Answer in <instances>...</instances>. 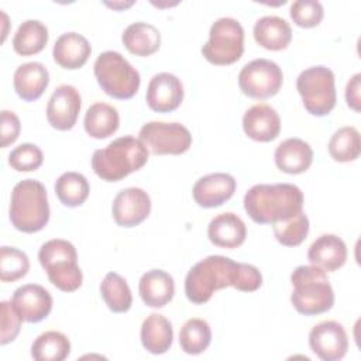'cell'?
Returning <instances> with one entry per match:
<instances>
[{
	"mask_svg": "<svg viewBox=\"0 0 361 361\" xmlns=\"http://www.w3.org/2000/svg\"><path fill=\"white\" fill-rule=\"evenodd\" d=\"M89 182L79 172H65L55 182V193L59 202L68 207H78L89 196Z\"/></svg>",
	"mask_w": 361,
	"mask_h": 361,
	"instance_id": "obj_32",
	"label": "cell"
},
{
	"mask_svg": "<svg viewBox=\"0 0 361 361\" xmlns=\"http://www.w3.org/2000/svg\"><path fill=\"white\" fill-rule=\"evenodd\" d=\"M30 261L25 252L14 247L0 248V279L3 282H14L27 275Z\"/></svg>",
	"mask_w": 361,
	"mask_h": 361,
	"instance_id": "obj_36",
	"label": "cell"
},
{
	"mask_svg": "<svg viewBox=\"0 0 361 361\" xmlns=\"http://www.w3.org/2000/svg\"><path fill=\"white\" fill-rule=\"evenodd\" d=\"M254 38L258 45L269 51L288 48L292 39V30L286 20L278 16H265L254 25Z\"/></svg>",
	"mask_w": 361,
	"mask_h": 361,
	"instance_id": "obj_25",
	"label": "cell"
},
{
	"mask_svg": "<svg viewBox=\"0 0 361 361\" xmlns=\"http://www.w3.org/2000/svg\"><path fill=\"white\" fill-rule=\"evenodd\" d=\"M42 151L35 144H21L8 154V164L18 172L35 171L42 165Z\"/></svg>",
	"mask_w": 361,
	"mask_h": 361,
	"instance_id": "obj_37",
	"label": "cell"
},
{
	"mask_svg": "<svg viewBox=\"0 0 361 361\" xmlns=\"http://www.w3.org/2000/svg\"><path fill=\"white\" fill-rule=\"evenodd\" d=\"M48 42V28L38 20H27L17 28L13 48L18 55L30 56L41 52Z\"/></svg>",
	"mask_w": 361,
	"mask_h": 361,
	"instance_id": "obj_29",
	"label": "cell"
},
{
	"mask_svg": "<svg viewBox=\"0 0 361 361\" xmlns=\"http://www.w3.org/2000/svg\"><path fill=\"white\" fill-rule=\"evenodd\" d=\"M151 212V199L141 188H127L120 190L111 206L114 221L121 227H135L141 224Z\"/></svg>",
	"mask_w": 361,
	"mask_h": 361,
	"instance_id": "obj_13",
	"label": "cell"
},
{
	"mask_svg": "<svg viewBox=\"0 0 361 361\" xmlns=\"http://www.w3.org/2000/svg\"><path fill=\"white\" fill-rule=\"evenodd\" d=\"M21 316L14 307L11 302H1V334L0 343L1 345L13 341L21 329Z\"/></svg>",
	"mask_w": 361,
	"mask_h": 361,
	"instance_id": "obj_39",
	"label": "cell"
},
{
	"mask_svg": "<svg viewBox=\"0 0 361 361\" xmlns=\"http://www.w3.org/2000/svg\"><path fill=\"white\" fill-rule=\"evenodd\" d=\"M100 293L107 307L114 313H124L133 305V296L127 281L116 272H109L102 283Z\"/></svg>",
	"mask_w": 361,
	"mask_h": 361,
	"instance_id": "obj_31",
	"label": "cell"
},
{
	"mask_svg": "<svg viewBox=\"0 0 361 361\" xmlns=\"http://www.w3.org/2000/svg\"><path fill=\"white\" fill-rule=\"evenodd\" d=\"M309 345L320 360L338 361L348 350L347 333L338 322L326 320L310 330Z\"/></svg>",
	"mask_w": 361,
	"mask_h": 361,
	"instance_id": "obj_12",
	"label": "cell"
},
{
	"mask_svg": "<svg viewBox=\"0 0 361 361\" xmlns=\"http://www.w3.org/2000/svg\"><path fill=\"white\" fill-rule=\"evenodd\" d=\"M49 220V203L45 186L35 179L20 180L11 192L10 221L23 233H37Z\"/></svg>",
	"mask_w": 361,
	"mask_h": 361,
	"instance_id": "obj_5",
	"label": "cell"
},
{
	"mask_svg": "<svg viewBox=\"0 0 361 361\" xmlns=\"http://www.w3.org/2000/svg\"><path fill=\"white\" fill-rule=\"evenodd\" d=\"M212 341V330L206 320L203 319H189L180 327L179 344L186 354L197 355L207 350Z\"/></svg>",
	"mask_w": 361,
	"mask_h": 361,
	"instance_id": "obj_34",
	"label": "cell"
},
{
	"mask_svg": "<svg viewBox=\"0 0 361 361\" xmlns=\"http://www.w3.org/2000/svg\"><path fill=\"white\" fill-rule=\"evenodd\" d=\"M296 89L303 106L312 116H327L336 106L334 73L326 66H312L302 71L296 79Z\"/></svg>",
	"mask_w": 361,
	"mask_h": 361,
	"instance_id": "obj_8",
	"label": "cell"
},
{
	"mask_svg": "<svg viewBox=\"0 0 361 361\" xmlns=\"http://www.w3.org/2000/svg\"><path fill=\"white\" fill-rule=\"evenodd\" d=\"M90 52V44L83 35L65 32L55 41L52 56L59 66L72 71L82 68L87 62Z\"/></svg>",
	"mask_w": 361,
	"mask_h": 361,
	"instance_id": "obj_22",
	"label": "cell"
},
{
	"mask_svg": "<svg viewBox=\"0 0 361 361\" xmlns=\"http://www.w3.org/2000/svg\"><path fill=\"white\" fill-rule=\"evenodd\" d=\"M118 124L120 117L117 109L103 102L92 104L87 109L83 120L85 131L96 140H103L113 135L117 131Z\"/></svg>",
	"mask_w": 361,
	"mask_h": 361,
	"instance_id": "obj_28",
	"label": "cell"
},
{
	"mask_svg": "<svg viewBox=\"0 0 361 361\" xmlns=\"http://www.w3.org/2000/svg\"><path fill=\"white\" fill-rule=\"evenodd\" d=\"M243 128L251 140L269 142L279 135L281 118L274 107L265 103H258L244 113Z\"/></svg>",
	"mask_w": 361,
	"mask_h": 361,
	"instance_id": "obj_18",
	"label": "cell"
},
{
	"mask_svg": "<svg viewBox=\"0 0 361 361\" xmlns=\"http://www.w3.org/2000/svg\"><path fill=\"white\" fill-rule=\"evenodd\" d=\"M141 343L142 347L151 354H164L169 350L173 340V330L171 322L159 314L151 313L141 324Z\"/></svg>",
	"mask_w": 361,
	"mask_h": 361,
	"instance_id": "obj_26",
	"label": "cell"
},
{
	"mask_svg": "<svg viewBox=\"0 0 361 361\" xmlns=\"http://www.w3.org/2000/svg\"><path fill=\"white\" fill-rule=\"evenodd\" d=\"M138 135L154 155H179L192 145V135L180 123L149 121L141 127Z\"/></svg>",
	"mask_w": 361,
	"mask_h": 361,
	"instance_id": "obj_10",
	"label": "cell"
},
{
	"mask_svg": "<svg viewBox=\"0 0 361 361\" xmlns=\"http://www.w3.org/2000/svg\"><path fill=\"white\" fill-rule=\"evenodd\" d=\"M147 161L148 149L142 141L133 135H124L93 152L92 169L103 180L117 182L141 169Z\"/></svg>",
	"mask_w": 361,
	"mask_h": 361,
	"instance_id": "obj_3",
	"label": "cell"
},
{
	"mask_svg": "<svg viewBox=\"0 0 361 361\" xmlns=\"http://www.w3.org/2000/svg\"><path fill=\"white\" fill-rule=\"evenodd\" d=\"M361 152V138L355 127L338 128L329 141V154L337 162L355 161Z\"/></svg>",
	"mask_w": 361,
	"mask_h": 361,
	"instance_id": "obj_33",
	"label": "cell"
},
{
	"mask_svg": "<svg viewBox=\"0 0 361 361\" xmlns=\"http://www.w3.org/2000/svg\"><path fill=\"white\" fill-rule=\"evenodd\" d=\"M80 102L82 99L76 87L71 85L58 86L47 104L48 123L59 131L71 130L76 124Z\"/></svg>",
	"mask_w": 361,
	"mask_h": 361,
	"instance_id": "obj_14",
	"label": "cell"
},
{
	"mask_svg": "<svg viewBox=\"0 0 361 361\" xmlns=\"http://www.w3.org/2000/svg\"><path fill=\"white\" fill-rule=\"evenodd\" d=\"M293 286L290 302L298 313L314 316L329 312L334 305V292L326 271L314 265H299L290 275Z\"/></svg>",
	"mask_w": 361,
	"mask_h": 361,
	"instance_id": "obj_4",
	"label": "cell"
},
{
	"mask_svg": "<svg viewBox=\"0 0 361 361\" xmlns=\"http://www.w3.org/2000/svg\"><path fill=\"white\" fill-rule=\"evenodd\" d=\"M244 209L258 224L286 221L303 212V193L292 183L254 185L244 196Z\"/></svg>",
	"mask_w": 361,
	"mask_h": 361,
	"instance_id": "obj_1",
	"label": "cell"
},
{
	"mask_svg": "<svg viewBox=\"0 0 361 361\" xmlns=\"http://www.w3.org/2000/svg\"><path fill=\"white\" fill-rule=\"evenodd\" d=\"M283 82L278 63L269 59H254L243 66L238 73L241 92L252 99H268L275 96Z\"/></svg>",
	"mask_w": 361,
	"mask_h": 361,
	"instance_id": "obj_11",
	"label": "cell"
},
{
	"mask_svg": "<svg viewBox=\"0 0 361 361\" xmlns=\"http://www.w3.org/2000/svg\"><path fill=\"white\" fill-rule=\"evenodd\" d=\"M106 4L113 8H126V7H130L133 4V1H130V3H106Z\"/></svg>",
	"mask_w": 361,
	"mask_h": 361,
	"instance_id": "obj_43",
	"label": "cell"
},
{
	"mask_svg": "<svg viewBox=\"0 0 361 361\" xmlns=\"http://www.w3.org/2000/svg\"><path fill=\"white\" fill-rule=\"evenodd\" d=\"M38 259L55 288L62 292H73L80 288L83 274L78 265L73 244L62 238L49 240L41 245Z\"/></svg>",
	"mask_w": 361,
	"mask_h": 361,
	"instance_id": "obj_6",
	"label": "cell"
},
{
	"mask_svg": "<svg viewBox=\"0 0 361 361\" xmlns=\"http://www.w3.org/2000/svg\"><path fill=\"white\" fill-rule=\"evenodd\" d=\"M207 237L217 247L237 248L245 241L247 227L237 214L221 213L209 223Z\"/></svg>",
	"mask_w": 361,
	"mask_h": 361,
	"instance_id": "obj_23",
	"label": "cell"
},
{
	"mask_svg": "<svg viewBox=\"0 0 361 361\" xmlns=\"http://www.w3.org/2000/svg\"><path fill=\"white\" fill-rule=\"evenodd\" d=\"M275 238L286 247H296L303 243L309 233V219L300 212L286 221H276L272 224Z\"/></svg>",
	"mask_w": 361,
	"mask_h": 361,
	"instance_id": "obj_35",
	"label": "cell"
},
{
	"mask_svg": "<svg viewBox=\"0 0 361 361\" xmlns=\"http://www.w3.org/2000/svg\"><path fill=\"white\" fill-rule=\"evenodd\" d=\"M142 302L149 307H164L175 295L173 278L162 269L147 271L138 283Z\"/></svg>",
	"mask_w": 361,
	"mask_h": 361,
	"instance_id": "obj_21",
	"label": "cell"
},
{
	"mask_svg": "<svg viewBox=\"0 0 361 361\" xmlns=\"http://www.w3.org/2000/svg\"><path fill=\"white\" fill-rule=\"evenodd\" d=\"M240 264L223 255H209L199 261L186 275V298L195 305H203L216 290L227 286L235 288L238 283Z\"/></svg>",
	"mask_w": 361,
	"mask_h": 361,
	"instance_id": "obj_2",
	"label": "cell"
},
{
	"mask_svg": "<svg viewBox=\"0 0 361 361\" xmlns=\"http://www.w3.org/2000/svg\"><path fill=\"white\" fill-rule=\"evenodd\" d=\"M290 18L298 27L312 28L323 18V6L317 0H298L290 6Z\"/></svg>",
	"mask_w": 361,
	"mask_h": 361,
	"instance_id": "obj_38",
	"label": "cell"
},
{
	"mask_svg": "<svg viewBox=\"0 0 361 361\" xmlns=\"http://www.w3.org/2000/svg\"><path fill=\"white\" fill-rule=\"evenodd\" d=\"M102 90L118 100L131 99L140 89L141 78L133 65L118 52H102L93 66Z\"/></svg>",
	"mask_w": 361,
	"mask_h": 361,
	"instance_id": "obj_7",
	"label": "cell"
},
{
	"mask_svg": "<svg viewBox=\"0 0 361 361\" xmlns=\"http://www.w3.org/2000/svg\"><path fill=\"white\" fill-rule=\"evenodd\" d=\"M21 124L18 117L10 111V110H3L1 111V148L8 147L13 144L20 134Z\"/></svg>",
	"mask_w": 361,
	"mask_h": 361,
	"instance_id": "obj_41",
	"label": "cell"
},
{
	"mask_svg": "<svg viewBox=\"0 0 361 361\" xmlns=\"http://www.w3.org/2000/svg\"><path fill=\"white\" fill-rule=\"evenodd\" d=\"M11 303L20 313L23 322L38 323L51 313L52 296L44 286L27 283L14 290Z\"/></svg>",
	"mask_w": 361,
	"mask_h": 361,
	"instance_id": "obj_16",
	"label": "cell"
},
{
	"mask_svg": "<svg viewBox=\"0 0 361 361\" xmlns=\"http://www.w3.org/2000/svg\"><path fill=\"white\" fill-rule=\"evenodd\" d=\"M244 52L243 25L231 17L216 20L209 31V41L202 47L203 56L213 65H231Z\"/></svg>",
	"mask_w": 361,
	"mask_h": 361,
	"instance_id": "obj_9",
	"label": "cell"
},
{
	"mask_svg": "<svg viewBox=\"0 0 361 361\" xmlns=\"http://www.w3.org/2000/svg\"><path fill=\"white\" fill-rule=\"evenodd\" d=\"M121 41L130 54L149 56L161 47V34L152 24L138 21L130 24L124 30Z\"/></svg>",
	"mask_w": 361,
	"mask_h": 361,
	"instance_id": "obj_27",
	"label": "cell"
},
{
	"mask_svg": "<svg viewBox=\"0 0 361 361\" xmlns=\"http://www.w3.org/2000/svg\"><path fill=\"white\" fill-rule=\"evenodd\" d=\"M360 89H361V73H355L347 83L345 87V102L350 109L354 111H360L361 107V97H360Z\"/></svg>",
	"mask_w": 361,
	"mask_h": 361,
	"instance_id": "obj_42",
	"label": "cell"
},
{
	"mask_svg": "<svg viewBox=\"0 0 361 361\" xmlns=\"http://www.w3.org/2000/svg\"><path fill=\"white\" fill-rule=\"evenodd\" d=\"M307 259L312 265L319 267L323 271L334 272L345 264V243L336 234H323L309 247Z\"/></svg>",
	"mask_w": 361,
	"mask_h": 361,
	"instance_id": "obj_19",
	"label": "cell"
},
{
	"mask_svg": "<svg viewBox=\"0 0 361 361\" xmlns=\"http://www.w3.org/2000/svg\"><path fill=\"white\" fill-rule=\"evenodd\" d=\"M262 283L261 272L257 267L250 264H240V274H238V283L235 286L237 290L241 292H254Z\"/></svg>",
	"mask_w": 361,
	"mask_h": 361,
	"instance_id": "obj_40",
	"label": "cell"
},
{
	"mask_svg": "<svg viewBox=\"0 0 361 361\" xmlns=\"http://www.w3.org/2000/svg\"><path fill=\"white\" fill-rule=\"evenodd\" d=\"M145 100L148 107L157 113H171L176 110L183 100L180 79L169 72L154 75L148 83Z\"/></svg>",
	"mask_w": 361,
	"mask_h": 361,
	"instance_id": "obj_15",
	"label": "cell"
},
{
	"mask_svg": "<svg viewBox=\"0 0 361 361\" xmlns=\"http://www.w3.org/2000/svg\"><path fill=\"white\" fill-rule=\"evenodd\" d=\"M235 188L237 182L231 175L214 172L197 179L193 185L192 195L200 207L212 209L227 202L234 195Z\"/></svg>",
	"mask_w": 361,
	"mask_h": 361,
	"instance_id": "obj_17",
	"label": "cell"
},
{
	"mask_svg": "<svg viewBox=\"0 0 361 361\" xmlns=\"http://www.w3.org/2000/svg\"><path fill=\"white\" fill-rule=\"evenodd\" d=\"M69 354V338L63 333L54 330L39 334L31 345V355L35 361H62Z\"/></svg>",
	"mask_w": 361,
	"mask_h": 361,
	"instance_id": "obj_30",
	"label": "cell"
},
{
	"mask_svg": "<svg viewBox=\"0 0 361 361\" xmlns=\"http://www.w3.org/2000/svg\"><path fill=\"white\" fill-rule=\"evenodd\" d=\"M49 83V73L41 62L20 65L13 78L17 94L25 102H34L42 96Z\"/></svg>",
	"mask_w": 361,
	"mask_h": 361,
	"instance_id": "obj_24",
	"label": "cell"
},
{
	"mask_svg": "<svg viewBox=\"0 0 361 361\" xmlns=\"http://www.w3.org/2000/svg\"><path fill=\"white\" fill-rule=\"evenodd\" d=\"M312 162V147L300 138H288L275 149V164L285 173H303L310 168Z\"/></svg>",
	"mask_w": 361,
	"mask_h": 361,
	"instance_id": "obj_20",
	"label": "cell"
}]
</instances>
